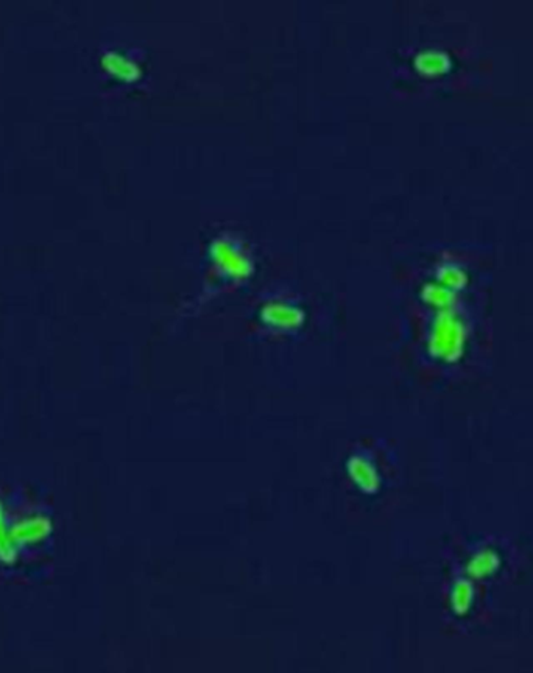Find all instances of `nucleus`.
I'll return each mask as SVG.
<instances>
[{
    "mask_svg": "<svg viewBox=\"0 0 533 673\" xmlns=\"http://www.w3.org/2000/svg\"><path fill=\"white\" fill-rule=\"evenodd\" d=\"M261 318L265 324L281 331H294L305 323V312L295 304L284 301H269L261 309Z\"/></svg>",
    "mask_w": 533,
    "mask_h": 673,
    "instance_id": "obj_4",
    "label": "nucleus"
},
{
    "mask_svg": "<svg viewBox=\"0 0 533 673\" xmlns=\"http://www.w3.org/2000/svg\"><path fill=\"white\" fill-rule=\"evenodd\" d=\"M210 253L217 270L231 280H245L254 270L250 251L236 238L228 236L217 237L211 244Z\"/></svg>",
    "mask_w": 533,
    "mask_h": 673,
    "instance_id": "obj_3",
    "label": "nucleus"
},
{
    "mask_svg": "<svg viewBox=\"0 0 533 673\" xmlns=\"http://www.w3.org/2000/svg\"><path fill=\"white\" fill-rule=\"evenodd\" d=\"M473 584L468 580H459L451 590V608L457 616H465L473 607Z\"/></svg>",
    "mask_w": 533,
    "mask_h": 673,
    "instance_id": "obj_8",
    "label": "nucleus"
},
{
    "mask_svg": "<svg viewBox=\"0 0 533 673\" xmlns=\"http://www.w3.org/2000/svg\"><path fill=\"white\" fill-rule=\"evenodd\" d=\"M467 332L463 323L450 314L438 315L429 335V351L434 358L452 364L461 358Z\"/></svg>",
    "mask_w": 533,
    "mask_h": 673,
    "instance_id": "obj_2",
    "label": "nucleus"
},
{
    "mask_svg": "<svg viewBox=\"0 0 533 673\" xmlns=\"http://www.w3.org/2000/svg\"><path fill=\"white\" fill-rule=\"evenodd\" d=\"M102 66L109 73H113L115 77L122 78V80H136L141 73V67L136 61L128 58L126 55L116 52V50H108V52L103 54Z\"/></svg>",
    "mask_w": 533,
    "mask_h": 673,
    "instance_id": "obj_6",
    "label": "nucleus"
},
{
    "mask_svg": "<svg viewBox=\"0 0 533 673\" xmlns=\"http://www.w3.org/2000/svg\"><path fill=\"white\" fill-rule=\"evenodd\" d=\"M501 565V558L493 548H482L473 555V558L468 561V575L474 580H484L492 577Z\"/></svg>",
    "mask_w": 533,
    "mask_h": 673,
    "instance_id": "obj_7",
    "label": "nucleus"
},
{
    "mask_svg": "<svg viewBox=\"0 0 533 673\" xmlns=\"http://www.w3.org/2000/svg\"><path fill=\"white\" fill-rule=\"evenodd\" d=\"M440 63V55L434 54V52H426V54L419 55L418 65L423 67L425 71H434Z\"/></svg>",
    "mask_w": 533,
    "mask_h": 673,
    "instance_id": "obj_9",
    "label": "nucleus"
},
{
    "mask_svg": "<svg viewBox=\"0 0 533 673\" xmlns=\"http://www.w3.org/2000/svg\"><path fill=\"white\" fill-rule=\"evenodd\" d=\"M50 531L47 508L22 489L0 487V558L14 561Z\"/></svg>",
    "mask_w": 533,
    "mask_h": 673,
    "instance_id": "obj_1",
    "label": "nucleus"
},
{
    "mask_svg": "<svg viewBox=\"0 0 533 673\" xmlns=\"http://www.w3.org/2000/svg\"><path fill=\"white\" fill-rule=\"evenodd\" d=\"M348 476L365 495H374L381 487L378 468L365 453H354L347 463Z\"/></svg>",
    "mask_w": 533,
    "mask_h": 673,
    "instance_id": "obj_5",
    "label": "nucleus"
}]
</instances>
